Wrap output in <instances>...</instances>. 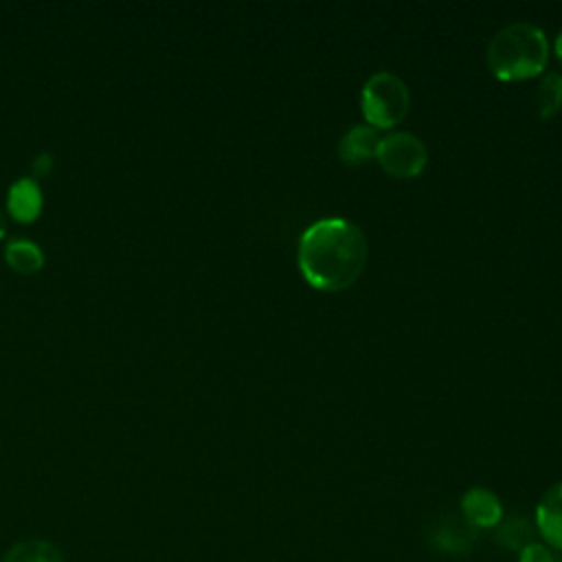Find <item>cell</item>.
<instances>
[{
    "instance_id": "6da1fadb",
    "label": "cell",
    "mask_w": 562,
    "mask_h": 562,
    "mask_svg": "<svg viewBox=\"0 0 562 562\" xmlns=\"http://www.w3.org/2000/svg\"><path fill=\"white\" fill-rule=\"evenodd\" d=\"M367 255V237L358 224L347 217H323L303 231L296 263L312 288L340 292L358 281Z\"/></svg>"
},
{
    "instance_id": "7a4b0ae2",
    "label": "cell",
    "mask_w": 562,
    "mask_h": 562,
    "mask_svg": "<svg viewBox=\"0 0 562 562\" xmlns=\"http://www.w3.org/2000/svg\"><path fill=\"white\" fill-rule=\"evenodd\" d=\"M549 61V40L531 22H512L487 44V66L496 79L520 81L536 77Z\"/></svg>"
},
{
    "instance_id": "3957f363",
    "label": "cell",
    "mask_w": 562,
    "mask_h": 562,
    "mask_svg": "<svg viewBox=\"0 0 562 562\" xmlns=\"http://www.w3.org/2000/svg\"><path fill=\"white\" fill-rule=\"evenodd\" d=\"M360 108L367 125L373 130L393 127L402 123L411 110L408 86L395 72H373L362 86Z\"/></svg>"
},
{
    "instance_id": "277c9868",
    "label": "cell",
    "mask_w": 562,
    "mask_h": 562,
    "mask_svg": "<svg viewBox=\"0 0 562 562\" xmlns=\"http://www.w3.org/2000/svg\"><path fill=\"white\" fill-rule=\"evenodd\" d=\"M375 160L393 178H417L428 165V149L417 134L391 132L380 138Z\"/></svg>"
},
{
    "instance_id": "5b68a950",
    "label": "cell",
    "mask_w": 562,
    "mask_h": 562,
    "mask_svg": "<svg viewBox=\"0 0 562 562\" xmlns=\"http://www.w3.org/2000/svg\"><path fill=\"white\" fill-rule=\"evenodd\" d=\"M536 529L549 547L562 551V481L551 485L538 501Z\"/></svg>"
},
{
    "instance_id": "8992f818",
    "label": "cell",
    "mask_w": 562,
    "mask_h": 562,
    "mask_svg": "<svg viewBox=\"0 0 562 562\" xmlns=\"http://www.w3.org/2000/svg\"><path fill=\"white\" fill-rule=\"evenodd\" d=\"M461 512L472 527H496L503 520L501 498L487 487H472L461 498Z\"/></svg>"
},
{
    "instance_id": "52a82bcc",
    "label": "cell",
    "mask_w": 562,
    "mask_h": 562,
    "mask_svg": "<svg viewBox=\"0 0 562 562\" xmlns=\"http://www.w3.org/2000/svg\"><path fill=\"white\" fill-rule=\"evenodd\" d=\"M378 143H380V136L371 125H364V123L351 125L338 140V158L340 162L351 167L364 165L375 158Z\"/></svg>"
},
{
    "instance_id": "ba28073f",
    "label": "cell",
    "mask_w": 562,
    "mask_h": 562,
    "mask_svg": "<svg viewBox=\"0 0 562 562\" xmlns=\"http://www.w3.org/2000/svg\"><path fill=\"white\" fill-rule=\"evenodd\" d=\"M7 209L20 222H31L42 211V189L35 178H20L7 191Z\"/></svg>"
},
{
    "instance_id": "9c48e42d",
    "label": "cell",
    "mask_w": 562,
    "mask_h": 562,
    "mask_svg": "<svg viewBox=\"0 0 562 562\" xmlns=\"http://www.w3.org/2000/svg\"><path fill=\"white\" fill-rule=\"evenodd\" d=\"M4 259L7 263L18 270V272H24V274H31L35 270L42 268L44 263V255L40 250V246L31 239H24V237H18V239H11L4 248Z\"/></svg>"
},
{
    "instance_id": "30bf717a",
    "label": "cell",
    "mask_w": 562,
    "mask_h": 562,
    "mask_svg": "<svg viewBox=\"0 0 562 562\" xmlns=\"http://www.w3.org/2000/svg\"><path fill=\"white\" fill-rule=\"evenodd\" d=\"M2 562H64V558L55 544L31 538L13 544Z\"/></svg>"
},
{
    "instance_id": "8fae6325",
    "label": "cell",
    "mask_w": 562,
    "mask_h": 562,
    "mask_svg": "<svg viewBox=\"0 0 562 562\" xmlns=\"http://www.w3.org/2000/svg\"><path fill=\"white\" fill-rule=\"evenodd\" d=\"M536 105H538V114L542 119L555 116L562 108V75L560 72H547L540 83H538V92H536Z\"/></svg>"
},
{
    "instance_id": "7c38bea8",
    "label": "cell",
    "mask_w": 562,
    "mask_h": 562,
    "mask_svg": "<svg viewBox=\"0 0 562 562\" xmlns=\"http://www.w3.org/2000/svg\"><path fill=\"white\" fill-rule=\"evenodd\" d=\"M496 536L498 542L507 549H518L522 551L527 544H531V527L527 520L522 518H509V520H501L496 525Z\"/></svg>"
},
{
    "instance_id": "4fadbf2b",
    "label": "cell",
    "mask_w": 562,
    "mask_h": 562,
    "mask_svg": "<svg viewBox=\"0 0 562 562\" xmlns=\"http://www.w3.org/2000/svg\"><path fill=\"white\" fill-rule=\"evenodd\" d=\"M470 536H472V533H468L465 529L443 527V529L437 533V540H439L441 549H446V551H461V549H468Z\"/></svg>"
},
{
    "instance_id": "5bb4252c",
    "label": "cell",
    "mask_w": 562,
    "mask_h": 562,
    "mask_svg": "<svg viewBox=\"0 0 562 562\" xmlns=\"http://www.w3.org/2000/svg\"><path fill=\"white\" fill-rule=\"evenodd\" d=\"M518 562H558V558L551 553L549 547L540 542H531L518 553Z\"/></svg>"
},
{
    "instance_id": "9a60e30c",
    "label": "cell",
    "mask_w": 562,
    "mask_h": 562,
    "mask_svg": "<svg viewBox=\"0 0 562 562\" xmlns=\"http://www.w3.org/2000/svg\"><path fill=\"white\" fill-rule=\"evenodd\" d=\"M553 48H555V55H558V59L562 61V33L555 37V46H553Z\"/></svg>"
},
{
    "instance_id": "2e32d148",
    "label": "cell",
    "mask_w": 562,
    "mask_h": 562,
    "mask_svg": "<svg viewBox=\"0 0 562 562\" xmlns=\"http://www.w3.org/2000/svg\"><path fill=\"white\" fill-rule=\"evenodd\" d=\"M4 228H7V217H4V213H2V209H0V237L4 235Z\"/></svg>"
}]
</instances>
